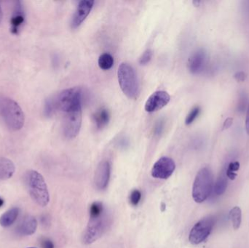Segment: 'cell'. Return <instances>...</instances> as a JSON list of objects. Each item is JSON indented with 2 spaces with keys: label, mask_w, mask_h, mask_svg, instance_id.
<instances>
[{
  "label": "cell",
  "mask_w": 249,
  "mask_h": 248,
  "mask_svg": "<svg viewBox=\"0 0 249 248\" xmlns=\"http://www.w3.org/2000/svg\"><path fill=\"white\" fill-rule=\"evenodd\" d=\"M171 100V96L163 90L152 93L145 103L144 109L146 112L153 113L165 107Z\"/></svg>",
  "instance_id": "cell-10"
},
{
  "label": "cell",
  "mask_w": 249,
  "mask_h": 248,
  "mask_svg": "<svg viewBox=\"0 0 249 248\" xmlns=\"http://www.w3.org/2000/svg\"><path fill=\"white\" fill-rule=\"evenodd\" d=\"M57 110L58 109H57L54 97L47 99L45 101V108H44V113H45V116L51 117Z\"/></svg>",
  "instance_id": "cell-23"
},
{
  "label": "cell",
  "mask_w": 249,
  "mask_h": 248,
  "mask_svg": "<svg viewBox=\"0 0 249 248\" xmlns=\"http://www.w3.org/2000/svg\"><path fill=\"white\" fill-rule=\"evenodd\" d=\"M105 207L103 203L100 202H95L92 203L90 207V217H96L103 214L105 212Z\"/></svg>",
  "instance_id": "cell-25"
},
{
  "label": "cell",
  "mask_w": 249,
  "mask_h": 248,
  "mask_svg": "<svg viewBox=\"0 0 249 248\" xmlns=\"http://www.w3.org/2000/svg\"><path fill=\"white\" fill-rule=\"evenodd\" d=\"M37 228V221L32 215H26L18 228V231L22 236H30L35 234Z\"/></svg>",
  "instance_id": "cell-15"
},
{
  "label": "cell",
  "mask_w": 249,
  "mask_h": 248,
  "mask_svg": "<svg viewBox=\"0 0 249 248\" xmlns=\"http://www.w3.org/2000/svg\"><path fill=\"white\" fill-rule=\"evenodd\" d=\"M246 130L247 134L249 135V103L247 110V117H246Z\"/></svg>",
  "instance_id": "cell-33"
},
{
  "label": "cell",
  "mask_w": 249,
  "mask_h": 248,
  "mask_svg": "<svg viewBox=\"0 0 249 248\" xmlns=\"http://www.w3.org/2000/svg\"><path fill=\"white\" fill-rule=\"evenodd\" d=\"M109 217L106 211L99 216L90 217L89 224L82 236L84 245H90L97 241L107 230Z\"/></svg>",
  "instance_id": "cell-5"
},
{
  "label": "cell",
  "mask_w": 249,
  "mask_h": 248,
  "mask_svg": "<svg viewBox=\"0 0 249 248\" xmlns=\"http://www.w3.org/2000/svg\"><path fill=\"white\" fill-rule=\"evenodd\" d=\"M229 218L232 223L234 230H237L240 228L242 221V211L239 207H235L231 210L229 214Z\"/></svg>",
  "instance_id": "cell-20"
},
{
  "label": "cell",
  "mask_w": 249,
  "mask_h": 248,
  "mask_svg": "<svg viewBox=\"0 0 249 248\" xmlns=\"http://www.w3.org/2000/svg\"><path fill=\"white\" fill-rule=\"evenodd\" d=\"M57 109L63 112H69L72 109L82 107L83 92L80 87H71L61 91L54 97Z\"/></svg>",
  "instance_id": "cell-6"
},
{
  "label": "cell",
  "mask_w": 249,
  "mask_h": 248,
  "mask_svg": "<svg viewBox=\"0 0 249 248\" xmlns=\"http://www.w3.org/2000/svg\"><path fill=\"white\" fill-rule=\"evenodd\" d=\"M234 77L237 81L244 82L247 79V74L244 71H238V72L235 73Z\"/></svg>",
  "instance_id": "cell-29"
},
{
  "label": "cell",
  "mask_w": 249,
  "mask_h": 248,
  "mask_svg": "<svg viewBox=\"0 0 249 248\" xmlns=\"http://www.w3.org/2000/svg\"><path fill=\"white\" fill-rule=\"evenodd\" d=\"M0 117L9 129L18 131L23 128L25 116L17 102L10 98L0 96Z\"/></svg>",
  "instance_id": "cell-1"
},
{
  "label": "cell",
  "mask_w": 249,
  "mask_h": 248,
  "mask_svg": "<svg viewBox=\"0 0 249 248\" xmlns=\"http://www.w3.org/2000/svg\"><path fill=\"white\" fill-rule=\"evenodd\" d=\"M42 248H54V245L51 240L45 239L42 242Z\"/></svg>",
  "instance_id": "cell-31"
},
{
  "label": "cell",
  "mask_w": 249,
  "mask_h": 248,
  "mask_svg": "<svg viewBox=\"0 0 249 248\" xmlns=\"http://www.w3.org/2000/svg\"><path fill=\"white\" fill-rule=\"evenodd\" d=\"M25 22V13L20 1H16L13 16L10 19V32L13 34H18Z\"/></svg>",
  "instance_id": "cell-14"
},
{
  "label": "cell",
  "mask_w": 249,
  "mask_h": 248,
  "mask_svg": "<svg viewBox=\"0 0 249 248\" xmlns=\"http://www.w3.org/2000/svg\"><path fill=\"white\" fill-rule=\"evenodd\" d=\"M19 209L13 208L4 213L0 217V225L2 227H9L14 224L18 216Z\"/></svg>",
  "instance_id": "cell-19"
},
{
  "label": "cell",
  "mask_w": 249,
  "mask_h": 248,
  "mask_svg": "<svg viewBox=\"0 0 249 248\" xmlns=\"http://www.w3.org/2000/svg\"><path fill=\"white\" fill-rule=\"evenodd\" d=\"M118 78L123 93L128 99L136 100L140 96V84L133 67L124 62L118 67Z\"/></svg>",
  "instance_id": "cell-2"
},
{
  "label": "cell",
  "mask_w": 249,
  "mask_h": 248,
  "mask_svg": "<svg viewBox=\"0 0 249 248\" xmlns=\"http://www.w3.org/2000/svg\"><path fill=\"white\" fill-rule=\"evenodd\" d=\"M164 122L162 121H160L157 123L156 127L155 128V132L156 135H160L162 133V131H163L164 128Z\"/></svg>",
  "instance_id": "cell-30"
},
{
  "label": "cell",
  "mask_w": 249,
  "mask_h": 248,
  "mask_svg": "<svg viewBox=\"0 0 249 248\" xmlns=\"http://www.w3.org/2000/svg\"><path fill=\"white\" fill-rule=\"evenodd\" d=\"M26 182L32 199L40 207L47 206L50 195L43 176L36 170H30L26 174Z\"/></svg>",
  "instance_id": "cell-3"
},
{
  "label": "cell",
  "mask_w": 249,
  "mask_h": 248,
  "mask_svg": "<svg viewBox=\"0 0 249 248\" xmlns=\"http://www.w3.org/2000/svg\"><path fill=\"white\" fill-rule=\"evenodd\" d=\"M200 111H201V109H200V108L199 107V106H196V107L193 108V109H191V111L189 112L187 116H186V125H191V124H193V122L196 121V119L198 117L199 115H200Z\"/></svg>",
  "instance_id": "cell-26"
},
{
  "label": "cell",
  "mask_w": 249,
  "mask_h": 248,
  "mask_svg": "<svg viewBox=\"0 0 249 248\" xmlns=\"http://www.w3.org/2000/svg\"><path fill=\"white\" fill-rule=\"evenodd\" d=\"M152 55L153 54H152V51L150 49L146 50L143 52L142 56L139 58V64L141 65H146L152 59Z\"/></svg>",
  "instance_id": "cell-28"
},
{
  "label": "cell",
  "mask_w": 249,
  "mask_h": 248,
  "mask_svg": "<svg viewBox=\"0 0 249 248\" xmlns=\"http://www.w3.org/2000/svg\"><path fill=\"white\" fill-rule=\"evenodd\" d=\"M82 119V107L66 112L63 125V131L66 138L71 139L77 136L81 129Z\"/></svg>",
  "instance_id": "cell-8"
},
{
  "label": "cell",
  "mask_w": 249,
  "mask_h": 248,
  "mask_svg": "<svg viewBox=\"0 0 249 248\" xmlns=\"http://www.w3.org/2000/svg\"><path fill=\"white\" fill-rule=\"evenodd\" d=\"M249 97L247 93L244 90L240 92L238 96V104H237V111L240 114H244L247 112L249 106Z\"/></svg>",
  "instance_id": "cell-22"
},
{
  "label": "cell",
  "mask_w": 249,
  "mask_h": 248,
  "mask_svg": "<svg viewBox=\"0 0 249 248\" xmlns=\"http://www.w3.org/2000/svg\"><path fill=\"white\" fill-rule=\"evenodd\" d=\"M111 165L107 160L101 162L95 173L94 183L99 190H105L110 180Z\"/></svg>",
  "instance_id": "cell-12"
},
{
  "label": "cell",
  "mask_w": 249,
  "mask_h": 248,
  "mask_svg": "<svg viewBox=\"0 0 249 248\" xmlns=\"http://www.w3.org/2000/svg\"><path fill=\"white\" fill-rule=\"evenodd\" d=\"M94 3L95 1L93 0H82L79 2L72 19H71V28L76 29L85 21L86 17L91 12Z\"/></svg>",
  "instance_id": "cell-13"
},
{
  "label": "cell",
  "mask_w": 249,
  "mask_h": 248,
  "mask_svg": "<svg viewBox=\"0 0 249 248\" xmlns=\"http://www.w3.org/2000/svg\"><path fill=\"white\" fill-rule=\"evenodd\" d=\"M232 122H233V119H232V118H228V119L225 121V122H224L223 127H222L223 130L228 129V128H231V125H232Z\"/></svg>",
  "instance_id": "cell-32"
},
{
  "label": "cell",
  "mask_w": 249,
  "mask_h": 248,
  "mask_svg": "<svg viewBox=\"0 0 249 248\" xmlns=\"http://www.w3.org/2000/svg\"><path fill=\"white\" fill-rule=\"evenodd\" d=\"M208 55L206 50L198 49L193 52L188 59L189 71L193 74H199L203 72L207 64Z\"/></svg>",
  "instance_id": "cell-11"
},
{
  "label": "cell",
  "mask_w": 249,
  "mask_h": 248,
  "mask_svg": "<svg viewBox=\"0 0 249 248\" xmlns=\"http://www.w3.org/2000/svg\"><path fill=\"white\" fill-rule=\"evenodd\" d=\"M16 167L13 161L0 157V181L7 180L14 174Z\"/></svg>",
  "instance_id": "cell-16"
},
{
  "label": "cell",
  "mask_w": 249,
  "mask_h": 248,
  "mask_svg": "<svg viewBox=\"0 0 249 248\" xmlns=\"http://www.w3.org/2000/svg\"><path fill=\"white\" fill-rule=\"evenodd\" d=\"M99 66L103 70H109L113 66L114 58L111 54L105 52L99 56L98 60Z\"/></svg>",
  "instance_id": "cell-21"
},
{
  "label": "cell",
  "mask_w": 249,
  "mask_h": 248,
  "mask_svg": "<svg viewBox=\"0 0 249 248\" xmlns=\"http://www.w3.org/2000/svg\"><path fill=\"white\" fill-rule=\"evenodd\" d=\"M4 201L3 200V199H1V198H0V208H1V207H2L3 205H4Z\"/></svg>",
  "instance_id": "cell-35"
},
{
  "label": "cell",
  "mask_w": 249,
  "mask_h": 248,
  "mask_svg": "<svg viewBox=\"0 0 249 248\" xmlns=\"http://www.w3.org/2000/svg\"><path fill=\"white\" fill-rule=\"evenodd\" d=\"M141 199H142V193H141L140 191L138 190V189H134V190L132 191L130 195V198H129V200H130V203L133 206H137L140 202Z\"/></svg>",
  "instance_id": "cell-27"
},
{
  "label": "cell",
  "mask_w": 249,
  "mask_h": 248,
  "mask_svg": "<svg viewBox=\"0 0 249 248\" xmlns=\"http://www.w3.org/2000/svg\"><path fill=\"white\" fill-rule=\"evenodd\" d=\"M228 176L226 175V170L223 169L219 173L214 185H213V192L216 196H221L226 192L228 188Z\"/></svg>",
  "instance_id": "cell-18"
},
{
  "label": "cell",
  "mask_w": 249,
  "mask_h": 248,
  "mask_svg": "<svg viewBox=\"0 0 249 248\" xmlns=\"http://www.w3.org/2000/svg\"><path fill=\"white\" fill-rule=\"evenodd\" d=\"M239 168L240 163L238 161L231 162L228 165V167L225 169L228 179H231V180H235L237 176L236 172L239 170Z\"/></svg>",
  "instance_id": "cell-24"
},
{
  "label": "cell",
  "mask_w": 249,
  "mask_h": 248,
  "mask_svg": "<svg viewBox=\"0 0 249 248\" xmlns=\"http://www.w3.org/2000/svg\"><path fill=\"white\" fill-rule=\"evenodd\" d=\"M95 125L98 129H102L106 127L110 120V114L108 109L105 108H101L96 111L93 116Z\"/></svg>",
  "instance_id": "cell-17"
},
{
  "label": "cell",
  "mask_w": 249,
  "mask_h": 248,
  "mask_svg": "<svg viewBox=\"0 0 249 248\" xmlns=\"http://www.w3.org/2000/svg\"><path fill=\"white\" fill-rule=\"evenodd\" d=\"M216 224L213 215H208L199 221L190 231L189 240L193 245H198L204 242L210 235Z\"/></svg>",
  "instance_id": "cell-7"
},
{
  "label": "cell",
  "mask_w": 249,
  "mask_h": 248,
  "mask_svg": "<svg viewBox=\"0 0 249 248\" xmlns=\"http://www.w3.org/2000/svg\"><path fill=\"white\" fill-rule=\"evenodd\" d=\"M176 169L175 162L168 157H161L154 165L152 176L155 179H168L171 177Z\"/></svg>",
  "instance_id": "cell-9"
},
{
  "label": "cell",
  "mask_w": 249,
  "mask_h": 248,
  "mask_svg": "<svg viewBox=\"0 0 249 248\" xmlns=\"http://www.w3.org/2000/svg\"><path fill=\"white\" fill-rule=\"evenodd\" d=\"M213 173L209 167H205L197 172L193 186V198L197 203L205 202L213 192Z\"/></svg>",
  "instance_id": "cell-4"
},
{
  "label": "cell",
  "mask_w": 249,
  "mask_h": 248,
  "mask_svg": "<svg viewBox=\"0 0 249 248\" xmlns=\"http://www.w3.org/2000/svg\"><path fill=\"white\" fill-rule=\"evenodd\" d=\"M3 13L2 10H1V6H0V24H1V21H2Z\"/></svg>",
  "instance_id": "cell-34"
},
{
  "label": "cell",
  "mask_w": 249,
  "mask_h": 248,
  "mask_svg": "<svg viewBox=\"0 0 249 248\" xmlns=\"http://www.w3.org/2000/svg\"></svg>",
  "instance_id": "cell-36"
}]
</instances>
